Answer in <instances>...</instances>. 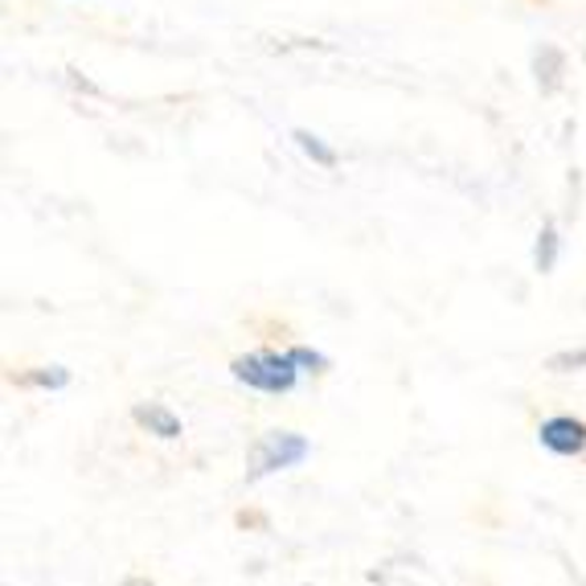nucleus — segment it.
Returning a JSON list of instances; mask_svg holds the SVG:
<instances>
[{"instance_id": "423d86ee", "label": "nucleus", "mask_w": 586, "mask_h": 586, "mask_svg": "<svg viewBox=\"0 0 586 586\" xmlns=\"http://www.w3.org/2000/svg\"><path fill=\"white\" fill-rule=\"evenodd\" d=\"M558 246H562L558 230L545 222V226L537 230V243H533V263H537V271L542 275H550L558 267Z\"/></svg>"}, {"instance_id": "0eeeda50", "label": "nucleus", "mask_w": 586, "mask_h": 586, "mask_svg": "<svg viewBox=\"0 0 586 586\" xmlns=\"http://www.w3.org/2000/svg\"><path fill=\"white\" fill-rule=\"evenodd\" d=\"M291 140H296V148H300L308 160H316L320 169H332V164H337V152H332V148L320 140V136H312V131L296 128V131H291Z\"/></svg>"}, {"instance_id": "f257e3e1", "label": "nucleus", "mask_w": 586, "mask_h": 586, "mask_svg": "<svg viewBox=\"0 0 586 586\" xmlns=\"http://www.w3.org/2000/svg\"><path fill=\"white\" fill-rule=\"evenodd\" d=\"M230 377L243 382L246 390H258L267 398H284L291 390L300 386V365L291 361V353H279V349H255V353H243V358L230 361Z\"/></svg>"}, {"instance_id": "6e6552de", "label": "nucleus", "mask_w": 586, "mask_h": 586, "mask_svg": "<svg viewBox=\"0 0 586 586\" xmlns=\"http://www.w3.org/2000/svg\"><path fill=\"white\" fill-rule=\"evenodd\" d=\"M25 386L66 390V386H71V370H66V365H42V370L25 373Z\"/></svg>"}, {"instance_id": "20e7f679", "label": "nucleus", "mask_w": 586, "mask_h": 586, "mask_svg": "<svg viewBox=\"0 0 586 586\" xmlns=\"http://www.w3.org/2000/svg\"><path fill=\"white\" fill-rule=\"evenodd\" d=\"M131 418L140 423L148 435H157V439H164V444H172V439H181L185 435V427H181V418L172 415L164 402H140L136 411H131Z\"/></svg>"}, {"instance_id": "39448f33", "label": "nucleus", "mask_w": 586, "mask_h": 586, "mask_svg": "<svg viewBox=\"0 0 586 586\" xmlns=\"http://www.w3.org/2000/svg\"><path fill=\"white\" fill-rule=\"evenodd\" d=\"M533 71H537V86H542L545 95H554L562 83V71H566V57H562L558 45H542L533 54Z\"/></svg>"}, {"instance_id": "1a4fd4ad", "label": "nucleus", "mask_w": 586, "mask_h": 586, "mask_svg": "<svg viewBox=\"0 0 586 586\" xmlns=\"http://www.w3.org/2000/svg\"><path fill=\"white\" fill-rule=\"evenodd\" d=\"M287 353H291V361L300 365V373H329V365H332L324 353H316V349H308V344H291Z\"/></svg>"}, {"instance_id": "f03ea898", "label": "nucleus", "mask_w": 586, "mask_h": 586, "mask_svg": "<svg viewBox=\"0 0 586 586\" xmlns=\"http://www.w3.org/2000/svg\"><path fill=\"white\" fill-rule=\"evenodd\" d=\"M312 456V444L296 430H263L246 451V480H267L275 472L300 468Z\"/></svg>"}, {"instance_id": "9d476101", "label": "nucleus", "mask_w": 586, "mask_h": 586, "mask_svg": "<svg viewBox=\"0 0 586 586\" xmlns=\"http://www.w3.org/2000/svg\"><path fill=\"white\" fill-rule=\"evenodd\" d=\"M550 370H554V373L586 370V349H566V353H554V358H550Z\"/></svg>"}, {"instance_id": "7ed1b4c3", "label": "nucleus", "mask_w": 586, "mask_h": 586, "mask_svg": "<svg viewBox=\"0 0 586 586\" xmlns=\"http://www.w3.org/2000/svg\"><path fill=\"white\" fill-rule=\"evenodd\" d=\"M537 444L558 459H574L586 451V423L574 415H550L537 427Z\"/></svg>"}]
</instances>
